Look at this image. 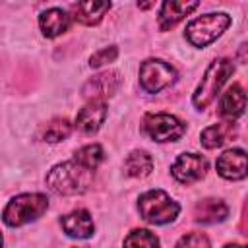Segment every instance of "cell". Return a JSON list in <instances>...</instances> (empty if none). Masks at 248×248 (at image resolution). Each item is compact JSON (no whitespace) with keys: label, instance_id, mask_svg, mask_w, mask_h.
<instances>
[{"label":"cell","instance_id":"cell-15","mask_svg":"<svg viewBox=\"0 0 248 248\" xmlns=\"http://www.w3.org/2000/svg\"><path fill=\"white\" fill-rule=\"evenodd\" d=\"M244 108H246V95H244V89L234 83L227 89V93L223 95L221 103H219V114L227 120H234L238 116L244 114Z\"/></svg>","mask_w":248,"mask_h":248},{"label":"cell","instance_id":"cell-20","mask_svg":"<svg viewBox=\"0 0 248 248\" xmlns=\"http://www.w3.org/2000/svg\"><path fill=\"white\" fill-rule=\"evenodd\" d=\"M103 157H105L103 147H101L99 143H89V145H83V147H79V149L76 151L74 161H78V163H79L81 167H85V169L95 170V169L101 165Z\"/></svg>","mask_w":248,"mask_h":248},{"label":"cell","instance_id":"cell-26","mask_svg":"<svg viewBox=\"0 0 248 248\" xmlns=\"http://www.w3.org/2000/svg\"><path fill=\"white\" fill-rule=\"evenodd\" d=\"M72 248H85V246H72Z\"/></svg>","mask_w":248,"mask_h":248},{"label":"cell","instance_id":"cell-16","mask_svg":"<svg viewBox=\"0 0 248 248\" xmlns=\"http://www.w3.org/2000/svg\"><path fill=\"white\" fill-rule=\"evenodd\" d=\"M39 25L45 37L52 39L62 35L70 27V16L60 8H48L39 16Z\"/></svg>","mask_w":248,"mask_h":248},{"label":"cell","instance_id":"cell-11","mask_svg":"<svg viewBox=\"0 0 248 248\" xmlns=\"http://www.w3.org/2000/svg\"><path fill=\"white\" fill-rule=\"evenodd\" d=\"M107 118V105L105 101H89L76 116V126L83 134H93L101 128Z\"/></svg>","mask_w":248,"mask_h":248},{"label":"cell","instance_id":"cell-1","mask_svg":"<svg viewBox=\"0 0 248 248\" xmlns=\"http://www.w3.org/2000/svg\"><path fill=\"white\" fill-rule=\"evenodd\" d=\"M93 172L95 170L81 167L78 161H64L48 170L46 186L58 196H78L91 186Z\"/></svg>","mask_w":248,"mask_h":248},{"label":"cell","instance_id":"cell-12","mask_svg":"<svg viewBox=\"0 0 248 248\" xmlns=\"http://www.w3.org/2000/svg\"><path fill=\"white\" fill-rule=\"evenodd\" d=\"M60 223H62L64 232L74 238H89L95 231L93 219H91L89 211H85V209H74L72 213L64 215Z\"/></svg>","mask_w":248,"mask_h":248},{"label":"cell","instance_id":"cell-8","mask_svg":"<svg viewBox=\"0 0 248 248\" xmlns=\"http://www.w3.org/2000/svg\"><path fill=\"white\" fill-rule=\"evenodd\" d=\"M120 85H122L120 74L107 70V72H101V74L93 76L91 79H87L81 89V95L89 101H105L107 97H112L120 89Z\"/></svg>","mask_w":248,"mask_h":248},{"label":"cell","instance_id":"cell-22","mask_svg":"<svg viewBox=\"0 0 248 248\" xmlns=\"http://www.w3.org/2000/svg\"><path fill=\"white\" fill-rule=\"evenodd\" d=\"M70 132H72V124L66 118H52L43 130V140L56 143V141L66 140L70 136Z\"/></svg>","mask_w":248,"mask_h":248},{"label":"cell","instance_id":"cell-9","mask_svg":"<svg viewBox=\"0 0 248 248\" xmlns=\"http://www.w3.org/2000/svg\"><path fill=\"white\" fill-rule=\"evenodd\" d=\"M170 172H172V176L178 182L190 184V182H196V180H200V178L205 176V172H207V161H205V157H202L198 153H182L172 163Z\"/></svg>","mask_w":248,"mask_h":248},{"label":"cell","instance_id":"cell-19","mask_svg":"<svg viewBox=\"0 0 248 248\" xmlns=\"http://www.w3.org/2000/svg\"><path fill=\"white\" fill-rule=\"evenodd\" d=\"M124 170L128 176H134V178H143L147 176L151 170H153V159L147 151H141V149H136L132 151L126 161H124Z\"/></svg>","mask_w":248,"mask_h":248},{"label":"cell","instance_id":"cell-4","mask_svg":"<svg viewBox=\"0 0 248 248\" xmlns=\"http://www.w3.org/2000/svg\"><path fill=\"white\" fill-rule=\"evenodd\" d=\"M140 215L153 225H165L178 217L180 205L165 190H149L140 196L138 202Z\"/></svg>","mask_w":248,"mask_h":248},{"label":"cell","instance_id":"cell-7","mask_svg":"<svg viewBox=\"0 0 248 248\" xmlns=\"http://www.w3.org/2000/svg\"><path fill=\"white\" fill-rule=\"evenodd\" d=\"M176 79V70L165 60L149 58L140 66V85L145 93H159Z\"/></svg>","mask_w":248,"mask_h":248},{"label":"cell","instance_id":"cell-17","mask_svg":"<svg viewBox=\"0 0 248 248\" xmlns=\"http://www.w3.org/2000/svg\"><path fill=\"white\" fill-rule=\"evenodd\" d=\"M108 10H110V2L85 0V2H78L74 6V17L83 25H97Z\"/></svg>","mask_w":248,"mask_h":248},{"label":"cell","instance_id":"cell-21","mask_svg":"<svg viewBox=\"0 0 248 248\" xmlns=\"http://www.w3.org/2000/svg\"><path fill=\"white\" fill-rule=\"evenodd\" d=\"M124 248H161L159 238L147 229H134L124 238Z\"/></svg>","mask_w":248,"mask_h":248},{"label":"cell","instance_id":"cell-10","mask_svg":"<svg viewBox=\"0 0 248 248\" xmlns=\"http://www.w3.org/2000/svg\"><path fill=\"white\" fill-rule=\"evenodd\" d=\"M217 172L227 180H242L248 174L244 149H227L217 159Z\"/></svg>","mask_w":248,"mask_h":248},{"label":"cell","instance_id":"cell-18","mask_svg":"<svg viewBox=\"0 0 248 248\" xmlns=\"http://www.w3.org/2000/svg\"><path fill=\"white\" fill-rule=\"evenodd\" d=\"M234 134H236V126H234L232 122L211 124V126H207V128L202 132L200 141H202L203 147H207V149H215V147L223 145L225 141L232 140Z\"/></svg>","mask_w":248,"mask_h":248},{"label":"cell","instance_id":"cell-27","mask_svg":"<svg viewBox=\"0 0 248 248\" xmlns=\"http://www.w3.org/2000/svg\"><path fill=\"white\" fill-rule=\"evenodd\" d=\"M0 248H2V234H0Z\"/></svg>","mask_w":248,"mask_h":248},{"label":"cell","instance_id":"cell-6","mask_svg":"<svg viewBox=\"0 0 248 248\" xmlns=\"http://www.w3.org/2000/svg\"><path fill=\"white\" fill-rule=\"evenodd\" d=\"M143 132L155 141H176L186 132V124L174 114L149 112L143 116Z\"/></svg>","mask_w":248,"mask_h":248},{"label":"cell","instance_id":"cell-2","mask_svg":"<svg viewBox=\"0 0 248 248\" xmlns=\"http://www.w3.org/2000/svg\"><path fill=\"white\" fill-rule=\"evenodd\" d=\"M232 72H234L232 60H229V58L213 60V62L207 66V70H205V74H203L200 85H198L196 91H194V97H192L194 105H196L198 108L209 107Z\"/></svg>","mask_w":248,"mask_h":248},{"label":"cell","instance_id":"cell-13","mask_svg":"<svg viewBox=\"0 0 248 248\" xmlns=\"http://www.w3.org/2000/svg\"><path fill=\"white\" fill-rule=\"evenodd\" d=\"M229 215V207L223 200L217 198H205L200 200L194 207V219L198 223L203 225H213V223H221L225 217Z\"/></svg>","mask_w":248,"mask_h":248},{"label":"cell","instance_id":"cell-5","mask_svg":"<svg viewBox=\"0 0 248 248\" xmlns=\"http://www.w3.org/2000/svg\"><path fill=\"white\" fill-rule=\"evenodd\" d=\"M231 25V17L223 12L217 14H205L202 17L192 19L186 25V39L194 45V46H207L209 43H213L217 37L223 35V31Z\"/></svg>","mask_w":248,"mask_h":248},{"label":"cell","instance_id":"cell-23","mask_svg":"<svg viewBox=\"0 0 248 248\" xmlns=\"http://www.w3.org/2000/svg\"><path fill=\"white\" fill-rule=\"evenodd\" d=\"M174 248H211V244L203 232H188L176 242Z\"/></svg>","mask_w":248,"mask_h":248},{"label":"cell","instance_id":"cell-3","mask_svg":"<svg viewBox=\"0 0 248 248\" xmlns=\"http://www.w3.org/2000/svg\"><path fill=\"white\" fill-rule=\"evenodd\" d=\"M48 209V198L45 194H19L8 202L2 219L8 227H19L39 219Z\"/></svg>","mask_w":248,"mask_h":248},{"label":"cell","instance_id":"cell-24","mask_svg":"<svg viewBox=\"0 0 248 248\" xmlns=\"http://www.w3.org/2000/svg\"><path fill=\"white\" fill-rule=\"evenodd\" d=\"M118 56V48L116 46H107V48H101L97 50L91 58H89V66L91 68H101L103 64H108V62H114Z\"/></svg>","mask_w":248,"mask_h":248},{"label":"cell","instance_id":"cell-14","mask_svg":"<svg viewBox=\"0 0 248 248\" xmlns=\"http://www.w3.org/2000/svg\"><path fill=\"white\" fill-rule=\"evenodd\" d=\"M200 6V2H163L159 12V27L161 31H167L174 27L180 19H184L190 12H194Z\"/></svg>","mask_w":248,"mask_h":248},{"label":"cell","instance_id":"cell-25","mask_svg":"<svg viewBox=\"0 0 248 248\" xmlns=\"http://www.w3.org/2000/svg\"><path fill=\"white\" fill-rule=\"evenodd\" d=\"M225 248H244V246L242 244H227Z\"/></svg>","mask_w":248,"mask_h":248}]
</instances>
